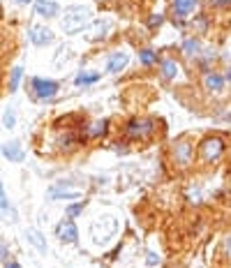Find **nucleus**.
Instances as JSON below:
<instances>
[{
  "mask_svg": "<svg viewBox=\"0 0 231 268\" xmlns=\"http://www.w3.org/2000/svg\"><path fill=\"white\" fill-rule=\"evenodd\" d=\"M196 0H174V12L178 16H187L192 10H194Z\"/></svg>",
  "mask_w": 231,
  "mask_h": 268,
  "instance_id": "14",
  "label": "nucleus"
},
{
  "mask_svg": "<svg viewBox=\"0 0 231 268\" xmlns=\"http://www.w3.org/2000/svg\"><path fill=\"white\" fill-rule=\"evenodd\" d=\"M174 157H176V162L181 164V167H187V164L192 162V146L187 139H178L176 146H174Z\"/></svg>",
  "mask_w": 231,
  "mask_h": 268,
  "instance_id": "9",
  "label": "nucleus"
},
{
  "mask_svg": "<svg viewBox=\"0 0 231 268\" xmlns=\"http://www.w3.org/2000/svg\"><path fill=\"white\" fill-rule=\"evenodd\" d=\"M148 266H155V263H160V257H157L155 252H148V259H146Z\"/></svg>",
  "mask_w": 231,
  "mask_h": 268,
  "instance_id": "26",
  "label": "nucleus"
},
{
  "mask_svg": "<svg viewBox=\"0 0 231 268\" xmlns=\"http://www.w3.org/2000/svg\"><path fill=\"white\" fill-rule=\"evenodd\" d=\"M3 155L10 162H23V148H21L19 141H7L3 144Z\"/></svg>",
  "mask_w": 231,
  "mask_h": 268,
  "instance_id": "11",
  "label": "nucleus"
},
{
  "mask_svg": "<svg viewBox=\"0 0 231 268\" xmlns=\"http://www.w3.org/2000/svg\"><path fill=\"white\" fill-rule=\"evenodd\" d=\"M127 63H130V53L127 51H115L106 60V72L109 74H118V72H123L127 67Z\"/></svg>",
  "mask_w": 231,
  "mask_h": 268,
  "instance_id": "7",
  "label": "nucleus"
},
{
  "mask_svg": "<svg viewBox=\"0 0 231 268\" xmlns=\"http://www.w3.org/2000/svg\"><path fill=\"white\" fill-rule=\"evenodd\" d=\"M0 201H3V204H0V206H3V213L7 215V210H10V199H7L5 190H0Z\"/></svg>",
  "mask_w": 231,
  "mask_h": 268,
  "instance_id": "25",
  "label": "nucleus"
},
{
  "mask_svg": "<svg viewBox=\"0 0 231 268\" xmlns=\"http://www.w3.org/2000/svg\"><path fill=\"white\" fill-rule=\"evenodd\" d=\"M204 84H206V88L213 90V93H220V90L224 88V79H222L220 74H206Z\"/></svg>",
  "mask_w": 231,
  "mask_h": 268,
  "instance_id": "16",
  "label": "nucleus"
},
{
  "mask_svg": "<svg viewBox=\"0 0 231 268\" xmlns=\"http://www.w3.org/2000/svg\"><path fill=\"white\" fill-rule=\"evenodd\" d=\"M31 42L35 46H44V44H51L53 42V33L44 25H33L31 28Z\"/></svg>",
  "mask_w": 231,
  "mask_h": 268,
  "instance_id": "10",
  "label": "nucleus"
},
{
  "mask_svg": "<svg viewBox=\"0 0 231 268\" xmlns=\"http://www.w3.org/2000/svg\"><path fill=\"white\" fill-rule=\"evenodd\" d=\"M100 81V72H79L74 79L76 86H88V84H95Z\"/></svg>",
  "mask_w": 231,
  "mask_h": 268,
  "instance_id": "17",
  "label": "nucleus"
},
{
  "mask_svg": "<svg viewBox=\"0 0 231 268\" xmlns=\"http://www.w3.org/2000/svg\"><path fill=\"white\" fill-rule=\"evenodd\" d=\"M16 3H21V5H28V3H31V0H16Z\"/></svg>",
  "mask_w": 231,
  "mask_h": 268,
  "instance_id": "32",
  "label": "nucleus"
},
{
  "mask_svg": "<svg viewBox=\"0 0 231 268\" xmlns=\"http://www.w3.org/2000/svg\"><path fill=\"white\" fill-rule=\"evenodd\" d=\"M88 23H91V10H88V7H81V5L67 7L65 16H63V21H61L65 35H76V33L83 30Z\"/></svg>",
  "mask_w": 231,
  "mask_h": 268,
  "instance_id": "2",
  "label": "nucleus"
},
{
  "mask_svg": "<svg viewBox=\"0 0 231 268\" xmlns=\"http://www.w3.org/2000/svg\"><path fill=\"white\" fill-rule=\"evenodd\" d=\"M215 5L217 7H226V5H231V0H215Z\"/></svg>",
  "mask_w": 231,
  "mask_h": 268,
  "instance_id": "30",
  "label": "nucleus"
},
{
  "mask_svg": "<svg viewBox=\"0 0 231 268\" xmlns=\"http://www.w3.org/2000/svg\"><path fill=\"white\" fill-rule=\"evenodd\" d=\"M139 60H141V65H146V67H148V65H153L157 60V53H153L151 49H143L139 53Z\"/></svg>",
  "mask_w": 231,
  "mask_h": 268,
  "instance_id": "20",
  "label": "nucleus"
},
{
  "mask_svg": "<svg viewBox=\"0 0 231 268\" xmlns=\"http://www.w3.org/2000/svg\"><path fill=\"white\" fill-rule=\"evenodd\" d=\"M49 197L51 199H79L81 190L74 187L72 183H55V185H51Z\"/></svg>",
  "mask_w": 231,
  "mask_h": 268,
  "instance_id": "6",
  "label": "nucleus"
},
{
  "mask_svg": "<svg viewBox=\"0 0 231 268\" xmlns=\"http://www.w3.org/2000/svg\"><path fill=\"white\" fill-rule=\"evenodd\" d=\"M127 134L132 139H146L148 134H153V120L148 118H134L127 125Z\"/></svg>",
  "mask_w": 231,
  "mask_h": 268,
  "instance_id": "4",
  "label": "nucleus"
},
{
  "mask_svg": "<svg viewBox=\"0 0 231 268\" xmlns=\"http://www.w3.org/2000/svg\"><path fill=\"white\" fill-rule=\"evenodd\" d=\"M106 125H109L106 120H100V123H95L91 129H88V134H91V137H100V134L106 132Z\"/></svg>",
  "mask_w": 231,
  "mask_h": 268,
  "instance_id": "22",
  "label": "nucleus"
},
{
  "mask_svg": "<svg viewBox=\"0 0 231 268\" xmlns=\"http://www.w3.org/2000/svg\"><path fill=\"white\" fill-rule=\"evenodd\" d=\"M58 238H61L63 243H76V238H79V229H76V224L72 222V218L63 220V222L58 224Z\"/></svg>",
  "mask_w": 231,
  "mask_h": 268,
  "instance_id": "8",
  "label": "nucleus"
},
{
  "mask_svg": "<svg viewBox=\"0 0 231 268\" xmlns=\"http://www.w3.org/2000/svg\"><path fill=\"white\" fill-rule=\"evenodd\" d=\"M118 233V220L113 215H100L91 224V238L95 245H109Z\"/></svg>",
  "mask_w": 231,
  "mask_h": 268,
  "instance_id": "1",
  "label": "nucleus"
},
{
  "mask_svg": "<svg viewBox=\"0 0 231 268\" xmlns=\"http://www.w3.org/2000/svg\"><path fill=\"white\" fill-rule=\"evenodd\" d=\"M224 250H226V254H229V259H231V236H226L224 238Z\"/></svg>",
  "mask_w": 231,
  "mask_h": 268,
  "instance_id": "27",
  "label": "nucleus"
},
{
  "mask_svg": "<svg viewBox=\"0 0 231 268\" xmlns=\"http://www.w3.org/2000/svg\"><path fill=\"white\" fill-rule=\"evenodd\" d=\"M160 23H162V16L160 14H157L155 19H151V28H155V25H160Z\"/></svg>",
  "mask_w": 231,
  "mask_h": 268,
  "instance_id": "29",
  "label": "nucleus"
},
{
  "mask_svg": "<svg viewBox=\"0 0 231 268\" xmlns=\"http://www.w3.org/2000/svg\"><path fill=\"white\" fill-rule=\"evenodd\" d=\"M226 76H229V79H231V70H229V74H226Z\"/></svg>",
  "mask_w": 231,
  "mask_h": 268,
  "instance_id": "33",
  "label": "nucleus"
},
{
  "mask_svg": "<svg viewBox=\"0 0 231 268\" xmlns=\"http://www.w3.org/2000/svg\"><path fill=\"white\" fill-rule=\"evenodd\" d=\"M222 150H224V144H222V139H217V137H208V139L201 141L199 146V155L204 162H215L217 157L222 155Z\"/></svg>",
  "mask_w": 231,
  "mask_h": 268,
  "instance_id": "3",
  "label": "nucleus"
},
{
  "mask_svg": "<svg viewBox=\"0 0 231 268\" xmlns=\"http://www.w3.org/2000/svg\"><path fill=\"white\" fill-rule=\"evenodd\" d=\"M10 261V254H7V245L3 243V263H7Z\"/></svg>",
  "mask_w": 231,
  "mask_h": 268,
  "instance_id": "28",
  "label": "nucleus"
},
{
  "mask_svg": "<svg viewBox=\"0 0 231 268\" xmlns=\"http://www.w3.org/2000/svg\"><path fill=\"white\" fill-rule=\"evenodd\" d=\"M14 123H16V116H14V111H12V106H5V111H3V127L12 129Z\"/></svg>",
  "mask_w": 231,
  "mask_h": 268,
  "instance_id": "18",
  "label": "nucleus"
},
{
  "mask_svg": "<svg viewBox=\"0 0 231 268\" xmlns=\"http://www.w3.org/2000/svg\"><path fill=\"white\" fill-rule=\"evenodd\" d=\"M183 51H185V56H194L196 51H199V42H196V40H185Z\"/></svg>",
  "mask_w": 231,
  "mask_h": 268,
  "instance_id": "23",
  "label": "nucleus"
},
{
  "mask_svg": "<svg viewBox=\"0 0 231 268\" xmlns=\"http://www.w3.org/2000/svg\"><path fill=\"white\" fill-rule=\"evenodd\" d=\"M5 268H21V266H19L16 261H7V263H5Z\"/></svg>",
  "mask_w": 231,
  "mask_h": 268,
  "instance_id": "31",
  "label": "nucleus"
},
{
  "mask_svg": "<svg viewBox=\"0 0 231 268\" xmlns=\"http://www.w3.org/2000/svg\"><path fill=\"white\" fill-rule=\"evenodd\" d=\"M162 76H164V79H176V76H178L176 60H171V58L162 60Z\"/></svg>",
  "mask_w": 231,
  "mask_h": 268,
  "instance_id": "15",
  "label": "nucleus"
},
{
  "mask_svg": "<svg viewBox=\"0 0 231 268\" xmlns=\"http://www.w3.org/2000/svg\"><path fill=\"white\" fill-rule=\"evenodd\" d=\"M33 93L40 99H49L58 93V84L51 79H40V76H37V79H33Z\"/></svg>",
  "mask_w": 231,
  "mask_h": 268,
  "instance_id": "5",
  "label": "nucleus"
},
{
  "mask_svg": "<svg viewBox=\"0 0 231 268\" xmlns=\"http://www.w3.org/2000/svg\"><path fill=\"white\" fill-rule=\"evenodd\" d=\"M83 213V204H74V206H67V218H76V215Z\"/></svg>",
  "mask_w": 231,
  "mask_h": 268,
  "instance_id": "24",
  "label": "nucleus"
},
{
  "mask_svg": "<svg viewBox=\"0 0 231 268\" xmlns=\"http://www.w3.org/2000/svg\"><path fill=\"white\" fill-rule=\"evenodd\" d=\"M106 28H109V21H97V25H95V33H93V35H91V40H100V37H104Z\"/></svg>",
  "mask_w": 231,
  "mask_h": 268,
  "instance_id": "21",
  "label": "nucleus"
},
{
  "mask_svg": "<svg viewBox=\"0 0 231 268\" xmlns=\"http://www.w3.org/2000/svg\"><path fill=\"white\" fill-rule=\"evenodd\" d=\"M21 76H23V67H14V70H12V76H10V93H14V90L19 88Z\"/></svg>",
  "mask_w": 231,
  "mask_h": 268,
  "instance_id": "19",
  "label": "nucleus"
},
{
  "mask_svg": "<svg viewBox=\"0 0 231 268\" xmlns=\"http://www.w3.org/2000/svg\"><path fill=\"white\" fill-rule=\"evenodd\" d=\"M35 12L40 16L51 19V16H58L61 7H58V3H55V0H37V3H35Z\"/></svg>",
  "mask_w": 231,
  "mask_h": 268,
  "instance_id": "12",
  "label": "nucleus"
},
{
  "mask_svg": "<svg viewBox=\"0 0 231 268\" xmlns=\"http://www.w3.org/2000/svg\"><path fill=\"white\" fill-rule=\"evenodd\" d=\"M25 238H28V243H31V245H35L37 252L46 254V240H44V236H42L37 229H28V231H25Z\"/></svg>",
  "mask_w": 231,
  "mask_h": 268,
  "instance_id": "13",
  "label": "nucleus"
}]
</instances>
